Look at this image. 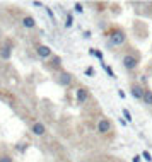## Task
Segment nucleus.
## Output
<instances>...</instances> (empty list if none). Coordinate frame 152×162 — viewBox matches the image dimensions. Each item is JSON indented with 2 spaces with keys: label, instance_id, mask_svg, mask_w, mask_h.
Here are the masks:
<instances>
[{
  "label": "nucleus",
  "instance_id": "39448f33",
  "mask_svg": "<svg viewBox=\"0 0 152 162\" xmlns=\"http://www.w3.org/2000/svg\"><path fill=\"white\" fill-rule=\"evenodd\" d=\"M77 101L80 102V104L87 101V90L86 89H77Z\"/></svg>",
  "mask_w": 152,
  "mask_h": 162
},
{
  "label": "nucleus",
  "instance_id": "a211bd4d",
  "mask_svg": "<svg viewBox=\"0 0 152 162\" xmlns=\"http://www.w3.org/2000/svg\"><path fill=\"white\" fill-rule=\"evenodd\" d=\"M46 14L50 15V19H53V20H55V14H53V10H51V9H46Z\"/></svg>",
  "mask_w": 152,
  "mask_h": 162
},
{
  "label": "nucleus",
  "instance_id": "6ab92c4d",
  "mask_svg": "<svg viewBox=\"0 0 152 162\" xmlns=\"http://www.w3.org/2000/svg\"><path fill=\"white\" fill-rule=\"evenodd\" d=\"M72 26V15H69L67 17V22H65V27H70Z\"/></svg>",
  "mask_w": 152,
  "mask_h": 162
},
{
  "label": "nucleus",
  "instance_id": "6e6552de",
  "mask_svg": "<svg viewBox=\"0 0 152 162\" xmlns=\"http://www.w3.org/2000/svg\"><path fill=\"white\" fill-rule=\"evenodd\" d=\"M45 125H41V123H36L34 126H33V133L34 135H45Z\"/></svg>",
  "mask_w": 152,
  "mask_h": 162
},
{
  "label": "nucleus",
  "instance_id": "2eb2a0df",
  "mask_svg": "<svg viewBox=\"0 0 152 162\" xmlns=\"http://www.w3.org/2000/svg\"><path fill=\"white\" fill-rule=\"evenodd\" d=\"M103 68H104V70H106V72H108V74L111 75V77H115V74H113V70H111V68L108 67V65H106V63H103Z\"/></svg>",
  "mask_w": 152,
  "mask_h": 162
},
{
  "label": "nucleus",
  "instance_id": "aec40b11",
  "mask_svg": "<svg viewBox=\"0 0 152 162\" xmlns=\"http://www.w3.org/2000/svg\"><path fill=\"white\" fill-rule=\"evenodd\" d=\"M0 162H12V159H10V157H2V159H0Z\"/></svg>",
  "mask_w": 152,
  "mask_h": 162
},
{
  "label": "nucleus",
  "instance_id": "423d86ee",
  "mask_svg": "<svg viewBox=\"0 0 152 162\" xmlns=\"http://www.w3.org/2000/svg\"><path fill=\"white\" fill-rule=\"evenodd\" d=\"M38 55L41 56V58H48L50 55H51V50L48 46H38Z\"/></svg>",
  "mask_w": 152,
  "mask_h": 162
},
{
  "label": "nucleus",
  "instance_id": "f3484780",
  "mask_svg": "<svg viewBox=\"0 0 152 162\" xmlns=\"http://www.w3.org/2000/svg\"><path fill=\"white\" fill-rule=\"evenodd\" d=\"M82 10H84L82 4H75V12H80V14H82Z\"/></svg>",
  "mask_w": 152,
  "mask_h": 162
},
{
  "label": "nucleus",
  "instance_id": "f8f14e48",
  "mask_svg": "<svg viewBox=\"0 0 152 162\" xmlns=\"http://www.w3.org/2000/svg\"><path fill=\"white\" fill-rule=\"evenodd\" d=\"M123 116H125V121H132V115L128 109H123Z\"/></svg>",
  "mask_w": 152,
  "mask_h": 162
},
{
  "label": "nucleus",
  "instance_id": "1a4fd4ad",
  "mask_svg": "<svg viewBox=\"0 0 152 162\" xmlns=\"http://www.w3.org/2000/svg\"><path fill=\"white\" fill-rule=\"evenodd\" d=\"M10 53H12V51H10L9 46H4L2 50H0V56H2L4 60H9V58H10Z\"/></svg>",
  "mask_w": 152,
  "mask_h": 162
},
{
  "label": "nucleus",
  "instance_id": "9b49d317",
  "mask_svg": "<svg viewBox=\"0 0 152 162\" xmlns=\"http://www.w3.org/2000/svg\"><path fill=\"white\" fill-rule=\"evenodd\" d=\"M22 24H24V26L26 27H34V19H33V17H24V20H22Z\"/></svg>",
  "mask_w": 152,
  "mask_h": 162
},
{
  "label": "nucleus",
  "instance_id": "4468645a",
  "mask_svg": "<svg viewBox=\"0 0 152 162\" xmlns=\"http://www.w3.org/2000/svg\"><path fill=\"white\" fill-rule=\"evenodd\" d=\"M89 53L92 55V56H97V58H99V60H101V58H103V55L99 53V51H96V50H91Z\"/></svg>",
  "mask_w": 152,
  "mask_h": 162
},
{
  "label": "nucleus",
  "instance_id": "ddd939ff",
  "mask_svg": "<svg viewBox=\"0 0 152 162\" xmlns=\"http://www.w3.org/2000/svg\"><path fill=\"white\" fill-rule=\"evenodd\" d=\"M142 157H144L147 162H152V157H151V154H149L147 150H145V152H142Z\"/></svg>",
  "mask_w": 152,
  "mask_h": 162
},
{
  "label": "nucleus",
  "instance_id": "4be33fe9",
  "mask_svg": "<svg viewBox=\"0 0 152 162\" xmlns=\"http://www.w3.org/2000/svg\"><path fill=\"white\" fill-rule=\"evenodd\" d=\"M132 162H140V157H138V155H135L133 159H132Z\"/></svg>",
  "mask_w": 152,
  "mask_h": 162
},
{
  "label": "nucleus",
  "instance_id": "f03ea898",
  "mask_svg": "<svg viewBox=\"0 0 152 162\" xmlns=\"http://www.w3.org/2000/svg\"><path fill=\"white\" fill-rule=\"evenodd\" d=\"M125 43V34L120 33V31H115V33L111 34V45H116V46H120V45H123Z\"/></svg>",
  "mask_w": 152,
  "mask_h": 162
},
{
  "label": "nucleus",
  "instance_id": "20e7f679",
  "mask_svg": "<svg viewBox=\"0 0 152 162\" xmlns=\"http://www.w3.org/2000/svg\"><path fill=\"white\" fill-rule=\"evenodd\" d=\"M144 89L140 87V85H133L132 87V96L135 97V99H144Z\"/></svg>",
  "mask_w": 152,
  "mask_h": 162
},
{
  "label": "nucleus",
  "instance_id": "9d476101",
  "mask_svg": "<svg viewBox=\"0 0 152 162\" xmlns=\"http://www.w3.org/2000/svg\"><path fill=\"white\" fill-rule=\"evenodd\" d=\"M144 102L152 106V92H151V90H145V92H144Z\"/></svg>",
  "mask_w": 152,
  "mask_h": 162
},
{
  "label": "nucleus",
  "instance_id": "f257e3e1",
  "mask_svg": "<svg viewBox=\"0 0 152 162\" xmlns=\"http://www.w3.org/2000/svg\"><path fill=\"white\" fill-rule=\"evenodd\" d=\"M123 67L126 68V70H133V68L137 67V58L132 56V55H126L123 58Z\"/></svg>",
  "mask_w": 152,
  "mask_h": 162
},
{
  "label": "nucleus",
  "instance_id": "dca6fc26",
  "mask_svg": "<svg viewBox=\"0 0 152 162\" xmlns=\"http://www.w3.org/2000/svg\"><path fill=\"white\" fill-rule=\"evenodd\" d=\"M51 63H53V65H55V67H58V65H60V63H62V60H60V58H58V56H55V58H53V60H51Z\"/></svg>",
  "mask_w": 152,
  "mask_h": 162
},
{
  "label": "nucleus",
  "instance_id": "412c9836",
  "mask_svg": "<svg viewBox=\"0 0 152 162\" xmlns=\"http://www.w3.org/2000/svg\"><path fill=\"white\" fill-rule=\"evenodd\" d=\"M86 74H87V75H92V74H94V70H92V68H87V70H86Z\"/></svg>",
  "mask_w": 152,
  "mask_h": 162
},
{
  "label": "nucleus",
  "instance_id": "0eeeda50",
  "mask_svg": "<svg viewBox=\"0 0 152 162\" xmlns=\"http://www.w3.org/2000/svg\"><path fill=\"white\" fill-rule=\"evenodd\" d=\"M58 82H60V85H69L70 82H72V77H70V74H60Z\"/></svg>",
  "mask_w": 152,
  "mask_h": 162
},
{
  "label": "nucleus",
  "instance_id": "7ed1b4c3",
  "mask_svg": "<svg viewBox=\"0 0 152 162\" xmlns=\"http://www.w3.org/2000/svg\"><path fill=\"white\" fill-rule=\"evenodd\" d=\"M110 128H111V125H110V121H108V120H101V121H99V125H97V131H99V133H108V131H110Z\"/></svg>",
  "mask_w": 152,
  "mask_h": 162
}]
</instances>
